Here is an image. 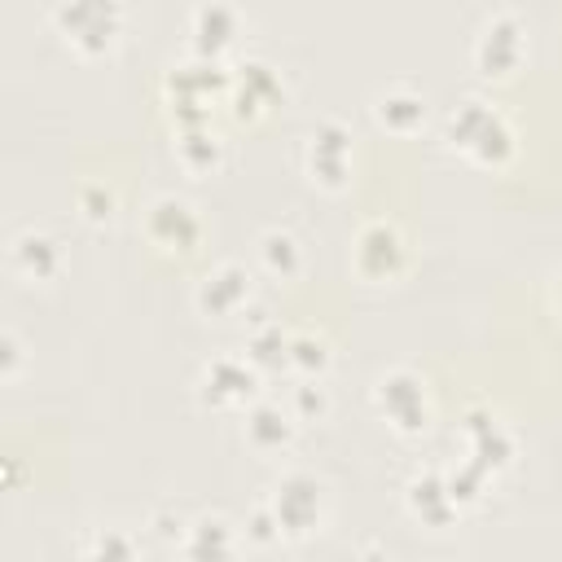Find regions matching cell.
<instances>
[{"label": "cell", "instance_id": "obj_1", "mask_svg": "<svg viewBox=\"0 0 562 562\" xmlns=\"http://www.w3.org/2000/svg\"><path fill=\"white\" fill-rule=\"evenodd\" d=\"M443 140L479 167H505L518 154V132L509 114L479 92L452 101V110L443 114Z\"/></svg>", "mask_w": 562, "mask_h": 562}, {"label": "cell", "instance_id": "obj_2", "mask_svg": "<svg viewBox=\"0 0 562 562\" xmlns=\"http://www.w3.org/2000/svg\"><path fill=\"white\" fill-rule=\"evenodd\" d=\"M228 88H233V66L202 57V53H184V57L167 61V70H162V92H167V105L180 119V127L211 123L215 105L228 101Z\"/></svg>", "mask_w": 562, "mask_h": 562}, {"label": "cell", "instance_id": "obj_3", "mask_svg": "<svg viewBox=\"0 0 562 562\" xmlns=\"http://www.w3.org/2000/svg\"><path fill=\"white\" fill-rule=\"evenodd\" d=\"M53 31L83 57H101L123 35V4L119 0H57L48 9Z\"/></svg>", "mask_w": 562, "mask_h": 562}, {"label": "cell", "instance_id": "obj_4", "mask_svg": "<svg viewBox=\"0 0 562 562\" xmlns=\"http://www.w3.org/2000/svg\"><path fill=\"white\" fill-rule=\"evenodd\" d=\"M263 505L272 509L281 536L303 540V536L321 531V522H325V514H329V487H325L316 474H307V470H285V474L268 487Z\"/></svg>", "mask_w": 562, "mask_h": 562}, {"label": "cell", "instance_id": "obj_5", "mask_svg": "<svg viewBox=\"0 0 562 562\" xmlns=\"http://www.w3.org/2000/svg\"><path fill=\"white\" fill-rule=\"evenodd\" d=\"M373 408L382 413V422L400 435H422L430 430V417H435V400H430V386L417 369H382L373 378Z\"/></svg>", "mask_w": 562, "mask_h": 562}, {"label": "cell", "instance_id": "obj_6", "mask_svg": "<svg viewBox=\"0 0 562 562\" xmlns=\"http://www.w3.org/2000/svg\"><path fill=\"white\" fill-rule=\"evenodd\" d=\"M522 57H527V22L514 9L483 13V22L474 26V40H470L474 70L487 79H501V75H514L522 66Z\"/></svg>", "mask_w": 562, "mask_h": 562}, {"label": "cell", "instance_id": "obj_7", "mask_svg": "<svg viewBox=\"0 0 562 562\" xmlns=\"http://www.w3.org/2000/svg\"><path fill=\"white\" fill-rule=\"evenodd\" d=\"M303 171L312 176V184L338 193L351 184V171H356V136L342 119H316L307 127V140H303Z\"/></svg>", "mask_w": 562, "mask_h": 562}, {"label": "cell", "instance_id": "obj_8", "mask_svg": "<svg viewBox=\"0 0 562 562\" xmlns=\"http://www.w3.org/2000/svg\"><path fill=\"white\" fill-rule=\"evenodd\" d=\"M351 263L360 277L369 281H395L404 268H408V237L395 220L378 215V220H364L351 237Z\"/></svg>", "mask_w": 562, "mask_h": 562}, {"label": "cell", "instance_id": "obj_9", "mask_svg": "<svg viewBox=\"0 0 562 562\" xmlns=\"http://www.w3.org/2000/svg\"><path fill=\"white\" fill-rule=\"evenodd\" d=\"M198 400L211 408H250L259 400V369L246 356H211L198 369Z\"/></svg>", "mask_w": 562, "mask_h": 562}, {"label": "cell", "instance_id": "obj_10", "mask_svg": "<svg viewBox=\"0 0 562 562\" xmlns=\"http://www.w3.org/2000/svg\"><path fill=\"white\" fill-rule=\"evenodd\" d=\"M140 228H145V237H149L154 246H162V250H193V246L202 241V233H206L198 206H193L189 198H176V193L149 198V206H145V215H140Z\"/></svg>", "mask_w": 562, "mask_h": 562}, {"label": "cell", "instance_id": "obj_11", "mask_svg": "<svg viewBox=\"0 0 562 562\" xmlns=\"http://www.w3.org/2000/svg\"><path fill=\"white\" fill-rule=\"evenodd\" d=\"M184 31H189V53H202V57L224 61V53H228V48L237 44V35L246 31V18H241V9L228 4V0H198V4L189 9Z\"/></svg>", "mask_w": 562, "mask_h": 562}, {"label": "cell", "instance_id": "obj_12", "mask_svg": "<svg viewBox=\"0 0 562 562\" xmlns=\"http://www.w3.org/2000/svg\"><path fill=\"white\" fill-rule=\"evenodd\" d=\"M281 97H285V79H281V70H277L268 57L246 53V57H237V61H233L228 105H233V114H237V119H255L259 110L277 105Z\"/></svg>", "mask_w": 562, "mask_h": 562}, {"label": "cell", "instance_id": "obj_13", "mask_svg": "<svg viewBox=\"0 0 562 562\" xmlns=\"http://www.w3.org/2000/svg\"><path fill=\"white\" fill-rule=\"evenodd\" d=\"M250 294H255L250 268L237 263V259H224V263H215V268L198 281L193 303H198L202 316H215V321H220V316H237V312L250 303Z\"/></svg>", "mask_w": 562, "mask_h": 562}, {"label": "cell", "instance_id": "obj_14", "mask_svg": "<svg viewBox=\"0 0 562 562\" xmlns=\"http://www.w3.org/2000/svg\"><path fill=\"white\" fill-rule=\"evenodd\" d=\"M514 452H518V443L496 413H487V408L465 413V461L470 465H479L483 474H501L514 461Z\"/></svg>", "mask_w": 562, "mask_h": 562}, {"label": "cell", "instance_id": "obj_15", "mask_svg": "<svg viewBox=\"0 0 562 562\" xmlns=\"http://www.w3.org/2000/svg\"><path fill=\"white\" fill-rule=\"evenodd\" d=\"M369 114H373L378 127H386V132H395V136H408V132H417L422 119H426V92H422L417 83H408V79H391V83H382V88L373 92Z\"/></svg>", "mask_w": 562, "mask_h": 562}, {"label": "cell", "instance_id": "obj_16", "mask_svg": "<svg viewBox=\"0 0 562 562\" xmlns=\"http://www.w3.org/2000/svg\"><path fill=\"white\" fill-rule=\"evenodd\" d=\"M404 505L426 527H448L461 514V505L452 501V487H448V470H417L404 483Z\"/></svg>", "mask_w": 562, "mask_h": 562}, {"label": "cell", "instance_id": "obj_17", "mask_svg": "<svg viewBox=\"0 0 562 562\" xmlns=\"http://www.w3.org/2000/svg\"><path fill=\"white\" fill-rule=\"evenodd\" d=\"M180 558L184 562H233L237 558V527L224 514L189 518V527L180 536Z\"/></svg>", "mask_w": 562, "mask_h": 562}, {"label": "cell", "instance_id": "obj_18", "mask_svg": "<svg viewBox=\"0 0 562 562\" xmlns=\"http://www.w3.org/2000/svg\"><path fill=\"white\" fill-rule=\"evenodd\" d=\"M241 430H246V443L259 448V452H281L290 448L299 422L290 413V404H277L268 395H259L250 408H241Z\"/></svg>", "mask_w": 562, "mask_h": 562}, {"label": "cell", "instance_id": "obj_19", "mask_svg": "<svg viewBox=\"0 0 562 562\" xmlns=\"http://www.w3.org/2000/svg\"><path fill=\"white\" fill-rule=\"evenodd\" d=\"M61 263H66L61 241L40 233V228H26V233H18L9 241V268L18 277H26V281H53L61 272Z\"/></svg>", "mask_w": 562, "mask_h": 562}, {"label": "cell", "instance_id": "obj_20", "mask_svg": "<svg viewBox=\"0 0 562 562\" xmlns=\"http://www.w3.org/2000/svg\"><path fill=\"white\" fill-rule=\"evenodd\" d=\"M176 158H180V167L193 171V176H215V171L224 167V158H228V140L220 136L215 123H193V127H180V136H176Z\"/></svg>", "mask_w": 562, "mask_h": 562}, {"label": "cell", "instance_id": "obj_21", "mask_svg": "<svg viewBox=\"0 0 562 562\" xmlns=\"http://www.w3.org/2000/svg\"><path fill=\"white\" fill-rule=\"evenodd\" d=\"M255 255H259V268H263L268 277L290 281V277L303 272V246H299V237L285 233V228H268V233H259Z\"/></svg>", "mask_w": 562, "mask_h": 562}, {"label": "cell", "instance_id": "obj_22", "mask_svg": "<svg viewBox=\"0 0 562 562\" xmlns=\"http://www.w3.org/2000/svg\"><path fill=\"white\" fill-rule=\"evenodd\" d=\"M259 373L268 369H281L290 364V334L277 325V321H259L250 334H246V351H241Z\"/></svg>", "mask_w": 562, "mask_h": 562}, {"label": "cell", "instance_id": "obj_23", "mask_svg": "<svg viewBox=\"0 0 562 562\" xmlns=\"http://www.w3.org/2000/svg\"><path fill=\"white\" fill-rule=\"evenodd\" d=\"M290 369H299L303 378H321L329 369V342L316 329H294L290 334Z\"/></svg>", "mask_w": 562, "mask_h": 562}, {"label": "cell", "instance_id": "obj_24", "mask_svg": "<svg viewBox=\"0 0 562 562\" xmlns=\"http://www.w3.org/2000/svg\"><path fill=\"white\" fill-rule=\"evenodd\" d=\"M83 562H136V540L123 527H97L83 544Z\"/></svg>", "mask_w": 562, "mask_h": 562}, {"label": "cell", "instance_id": "obj_25", "mask_svg": "<svg viewBox=\"0 0 562 562\" xmlns=\"http://www.w3.org/2000/svg\"><path fill=\"white\" fill-rule=\"evenodd\" d=\"M75 202H79V211L88 220H110L114 215V189L101 184V180H83L79 193H75Z\"/></svg>", "mask_w": 562, "mask_h": 562}, {"label": "cell", "instance_id": "obj_26", "mask_svg": "<svg viewBox=\"0 0 562 562\" xmlns=\"http://www.w3.org/2000/svg\"><path fill=\"white\" fill-rule=\"evenodd\" d=\"M325 404H329V395H325V386L312 382V378H303V382L290 391V413H294V417H321Z\"/></svg>", "mask_w": 562, "mask_h": 562}, {"label": "cell", "instance_id": "obj_27", "mask_svg": "<svg viewBox=\"0 0 562 562\" xmlns=\"http://www.w3.org/2000/svg\"><path fill=\"white\" fill-rule=\"evenodd\" d=\"M241 536H246V540H255V544H272V540H281V527H277V518H272V509H268L263 501L246 514Z\"/></svg>", "mask_w": 562, "mask_h": 562}, {"label": "cell", "instance_id": "obj_28", "mask_svg": "<svg viewBox=\"0 0 562 562\" xmlns=\"http://www.w3.org/2000/svg\"><path fill=\"white\" fill-rule=\"evenodd\" d=\"M18 369H22V342H18V334H13V329H4V334H0V373L13 382V378H18Z\"/></svg>", "mask_w": 562, "mask_h": 562}, {"label": "cell", "instance_id": "obj_29", "mask_svg": "<svg viewBox=\"0 0 562 562\" xmlns=\"http://www.w3.org/2000/svg\"><path fill=\"white\" fill-rule=\"evenodd\" d=\"M549 294H553V307L562 312V268L553 272V281H549Z\"/></svg>", "mask_w": 562, "mask_h": 562}]
</instances>
